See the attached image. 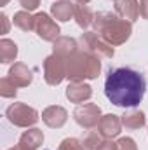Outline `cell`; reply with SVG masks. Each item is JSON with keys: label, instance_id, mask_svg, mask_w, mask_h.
I'll use <instances>...</instances> for the list:
<instances>
[{"label": "cell", "instance_id": "d4e9b609", "mask_svg": "<svg viewBox=\"0 0 148 150\" xmlns=\"http://www.w3.org/2000/svg\"><path fill=\"white\" fill-rule=\"evenodd\" d=\"M19 4L30 12V11H35L38 5H40V0H19Z\"/></svg>", "mask_w": 148, "mask_h": 150}, {"label": "cell", "instance_id": "277c9868", "mask_svg": "<svg viewBox=\"0 0 148 150\" xmlns=\"http://www.w3.org/2000/svg\"><path fill=\"white\" fill-rule=\"evenodd\" d=\"M78 49L92 54L96 58H111L113 56V47L108 42H105L96 32H85L78 38Z\"/></svg>", "mask_w": 148, "mask_h": 150}, {"label": "cell", "instance_id": "2e32d148", "mask_svg": "<svg viewBox=\"0 0 148 150\" xmlns=\"http://www.w3.org/2000/svg\"><path fill=\"white\" fill-rule=\"evenodd\" d=\"M51 12H52L54 19H58V21H68L70 18H73V4H70L68 0H59V2L52 4Z\"/></svg>", "mask_w": 148, "mask_h": 150}, {"label": "cell", "instance_id": "ffe728a7", "mask_svg": "<svg viewBox=\"0 0 148 150\" xmlns=\"http://www.w3.org/2000/svg\"><path fill=\"white\" fill-rule=\"evenodd\" d=\"M12 23H14L18 28H21L23 32L35 30V16H32L28 11H19V12H16Z\"/></svg>", "mask_w": 148, "mask_h": 150}, {"label": "cell", "instance_id": "7c38bea8", "mask_svg": "<svg viewBox=\"0 0 148 150\" xmlns=\"http://www.w3.org/2000/svg\"><path fill=\"white\" fill-rule=\"evenodd\" d=\"M91 96H92V89H91L89 84H84V82H72V84L66 87V98H68L72 103L87 101Z\"/></svg>", "mask_w": 148, "mask_h": 150}, {"label": "cell", "instance_id": "44dd1931", "mask_svg": "<svg viewBox=\"0 0 148 150\" xmlns=\"http://www.w3.org/2000/svg\"><path fill=\"white\" fill-rule=\"evenodd\" d=\"M18 93V86L9 79V77H4L0 80V94L4 98H14Z\"/></svg>", "mask_w": 148, "mask_h": 150}, {"label": "cell", "instance_id": "7402d4cb", "mask_svg": "<svg viewBox=\"0 0 148 150\" xmlns=\"http://www.w3.org/2000/svg\"><path fill=\"white\" fill-rule=\"evenodd\" d=\"M101 134H99V131H92V133H89L85 138H84V142H82V145H84V150H98V147L101 145Z\"/></svg>", "mask_w": 148, "mask_h": 150}, {"label": "cell", "instance_id": "484cf974", "mask_svg": "<svg viewBox=\"0 0 148 150\" xmlns=\"http://www.w3.org/2000/svg\"><path fill=\"white\" fill-rule=\"evenodd\" d=\"M98 150H118V145L113 143L111 140H105V142H101V145L98 147Z\"/></svg>", "mask_w": 148, "mask_h": 150}, {"label": "cell", "instance_id": "7a4b0ae2", "mask_svg": "<svg viewBox=\"0 0 148 150\" xmlns=\"http://www.w3.org/2000/svg\"><path fill=\"white\" fill-rule=\"evenodd\" d=\"M92 26L94 32L110 45L124 44L132 33V25L111 12H98L94 16Z\"/></svg>", "mask_w": 148, "mask_h": 150}, {"label": "cell", "instance_id": "9a60e30c", "mask_svg": "<svg viewBox=\"0 0 148 150\" xmlns=\"http://www.w3.org/2000/svg\"><path fill=\"white\" fill-rule=\"evenodd\" d=\"M73 18L80 28H89L94 23V14L85 4H73Z\"/></svg>", "mask_w": 148, "mask_h": 150}, {"label": "cell", "instance_id": "4316f807", "mask_svg": "<svg viewBox=\"0 0 148 150\" xmlns=\"http://www.w3.org/2000/svg\"><path fill=\"white\" fill-rule=\"evenodd\" d=\"M140 14L143 19H148V0H140Z\"/></svg>", "mask_w": 148, "mask_h": 150}, {"label": "cell", "instance_id": "e0dca14e", "mask_svg": "<svg viewBox=\"0 0 148 150\" xmlns=\"http://www.w3.org/2000/svg\"><path fill=\"white\" fill-rule=\"evenodd\" d=\"M42 142H44V134H42V131L37 129V127L25 131L21 134V140H19L21 145H25L26 149H30V150H37L42 145Z\"/></svg>", "mask_w": 148, "mask_h": 150}, {"label": "cell", "instance_id": "8992f818", "mask_svg": "<svg viewBox=\"0 0 148 150\" xmlns=\"http://www.w3.org/2000/svg\"><path fill=\"white\" fill-rule=\"evenodd\" d=\"M44 79L49 86L61 84L63 79H66V59L58 54L47 56L44 61Z\"/></svg>", "mask_w": 148, "mask_h": 150}, {"label": "cell", "instance_id": "5b68a950", "mask_svg": "<svg viewBox=\"0 0 148 150\" xmlns=\"http://www.w3.org/2000/svg\"><path fill=\"white\" fill-rule=\"evenodd\" d=\"M5 115L18 127H30L38 120V112L25 103H12L7 108Z\"/></svg>", "mask_w": 148, "mask_h": 150}, {"label": "cell", "instance_id": "30bf717a", "mask_svg": "<svg viewBox=\"0 0 148 150\" xmlns=\"http://www.w3.org/2000/svg\"><path fill=\"white\" fill-rule=\"evenodd\" d=\"M66 119H68V112H66L63 107H59V105L47 107V108L42 112V120L45 122V126L54 127V129H58V127L65 126Z\"/></svg>", "mask_w": 148, "mask_h": 150}, {"label": "cell", "instance_id": "83f0119b", "mask_svg": "<svg viewBox=\"0 0 148 150\" xmlns=\"http://www.w3.org/2000/svg\"><path fill=\"white\" fill-rule=\"evenodd\" d=\"M2 23H4V28H2V33H7L9 32V19L5 14H2Z\"/></svg>", "mask_w": 148, "mask_h": 150}, {"label": "cell", "instance_id": "f546056e", "mask_svg": "<svg viewBox=\"0 0 148 150\" xmlns=\"http://www.w3.org/2000/svg\"><path fill=\"white\" fill-rule=\"evenodd\" d=\"M75 2H77V4H87L89 0H75Z\"/></svg>", "mask_w": 148, "mask_h": 150}, {"label": "cell", "instance_id": "6da1fadb", "mask_svg": "<svg viewBox=\"0 0 148 150\" xmlns=\"http://www.w3.org/2000/svg\"><path fill=\"white\" fill-rule=\"evenodd\" d=\"M147 82L143 75L132 68L120 67L110 70L105 82V94L113 105L122 108H132L140 105L145 96Z\"/></svg>", "mask_w": 148, "mask_h": 150}, {"label": "cell", "instance_id": "3957f363", "mask_svg": "<svg viewBox=\"0 0 148 150\" xmlns=\"http://www.w3.org/2000/svg\"><path fill=\"white\" fill-rule=\"evenodd\" d=\"M99 72H101L99 58L92 54L77 51L70 58H66V79L72 82H84L85 79H96Z\"/></svg>", "mask_w": 148, "mask_h": 150}, {"label": "cell", "instance_id": "52a82bcc", "mask_svg": "<svg viewBox=\"0 0 148 150\" xmlns=\"http://www.w3.org/2000/svg\"><path fill=\"white\" fill-rule=\"evenodd\" d=\"M73 117L77 120V124H80L82 127H98V122L101 119V110L98 105L94 103H84V105H78L73 112Z\"/></svg>", "mask_w": 148, "mask_h": 150}, {"label": "cell", "instance_id": "603a6c76", "mask_svg": "<svg viewBox=\"0 0 148 150\" xmlns=\"http://www.w3.org/2000/svg\"><path fill=\"white\" fill-rule=\"evenodd\" d=\"M59 150H84V145L77 138H66L59 143Z\"/></svg>", "mask_w": 148, "mask_h": 150}, {"label": "cell", "instance_id": "d6986e66", "mask_svg": "<svg viewBox=\"0 0 148 150\" xmlns=\"http://www.w3.org/2000/svg\"><path fill=\"white\" fill-rule=\"evenodd\" d=\"M16 56H18V45L9 38H2L0 40V61L11 63L16 59Z\"/></svg>", "mask_w": 148, "mask_h": 150}, {"label": "cell", "instance_id": "9c48e42d", "mask_svg": "<svg viewBox=\"0 0 148 150\" xmlns=\"http://www.w3.org/2000/svg\"><path fill=\"white\" fill-rule=\"evenodd\" d=\"M120 126H122V120L117 115L108 113V115H101V119L98 122V131L103 138L110 140V138H115L120 133Z\"/></svg>", "mask_w": 148, "mask_h": 150}, {"label": "cell", "instance_id": "5bb4252c", "mask_svg": "<svg viewBox=\"0 0 148 150\" xmlns=\"http://www.w3.org/2000/svg\"><path fill=\"white\" fill-rule=\"evenodd\" d=\"M52 49H54V54H58V56L66 59V58H70L72 54H75L78 51V42L70 37H59L54 40Z\"/></svg>", "mask_w": 148, "mask_h": 150}, {"label": "cell", "instance_id": "ac0fdd59", "mask_svg": "<svg viewBox=\"0 0 148 150\" xmlns=\"http://www.w3.org/2000/svg\"><path fill=\"white\" fill-rule=\"evenodd\" d=\"M122 126L127 127V129H140L145 126L147 119H145V113L140 112V110H131V112L124 113L122 115Z\"/></svg>", "mask_w": 148, "mask_h": 150}, {"label": "cell", "instance_id": "4dcf8cb0", "mask_svg": "<svg viewBox=\"0 0 148 150\" xmlns=\"http://www.w3.org/2000/svg\"><path fill=\"white\" fill-rule=\"evenodd\" d=\"M7 2H9V0H0V5H5Z\"/></svg>", "mask_w": 148, "mask_h": 150}, {"label": "cell", "instance_id": "4fadbf2b", "mask_svg": "<svg viewBox=\"0 0 148 150\" xmlns=\"http://www.w3.org/2000/svg\"><path fill=\"white\" fill-rule=\"evenodd\" d=\"M115 9L118 12V16L129 23H132L134 19H138L140 16V5L138 0H117L115 2Z\"/></svg>", "mask_w": 148, "mask_h": 150}, {"label": "cell", "instance_id": "cb8c5ba5", "mask_svg": "<svg viewBox=\"0 0 148 150\" xmlns=\"http://www.w3.org/2000/svg\"><path fill=\"white\" fill-rule=\"evenodd\" d=\"M117 145H118V150H138L136 142L132 138H120L117 142Z\"/></svg>", "mask_w": 148, "mask_h": 150}, {"label": "cell", "instance_id": "8fae6325", "mask_svg": "<svg viewBox=\"0 0 148 150\" xmlns=\"http://www.w3.org/2000/svg\"><path fill=\"white\" fill-rule=\"evenodd\" d=\"M9 79L18 86V87H26L32 84V70L25 65V63H14L9 70Z\"/></svg>", "mask_w": 148, "mask_h": 150}, {"label": "cell", "instance_id": "f1b7e54d", "mask_svg": "<svg viewBox=\"0 0 148 150\" xmlns=\"http://www.w3.org/2000/svg\"><path fill=\"white\" fill-rule=\"evenodd\" d=\"M9 150H30V149H26L25 145H21V143H19V145H14L12 149H9Z\"/></svg>", "mask_w": 148, "mask_h": 150}, {"label": "cell", "instance_id": "ba28073f", "mask_svg": "<svg viewBox=\"0 0 148 150\" xmlns=\"http://www.w3.org/2000/svg\"><path fill=\"white\" fill-rule=\"evenodd\" d=\"M35 32L42 40H49L54 42L56 38H59V26L56 25L54 19H51L49 14L45 12H38L35 14Z\"/></svg>", "mask_w": 148, "mask_h": 150}]
</instances>
